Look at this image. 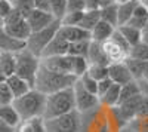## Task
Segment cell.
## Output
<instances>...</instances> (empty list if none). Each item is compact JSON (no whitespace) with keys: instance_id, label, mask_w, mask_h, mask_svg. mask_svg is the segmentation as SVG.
I'll use <instances>...</instances> for the list:
<instances>
[{"instance_id":"cell-1","label":"cell","mask_w":148,"mask_h":132,"mask_svg":"<svg viewBox=\"0 0 148 132\" xmlns=\"http://www.w3.org/2000/svg\"><path fill=\"white\" fill-rule=\"evenodd\" d=\"M76 82H77L76 76L56 73V71H52L46 68L43 64H40V68L37 71L36 83H34V89L43 92L45 95H51L67 88H73Z\"/></svg>"},{"instance_id":"cell-2","label":"cell","mask_w":148,"mask_h":132,"mask_svg":"<svg viewBox=\"0 0 148 132\" xmlns=\"http://www.w3.org/2000/svg\"><path fill=\"white\" fill-rule=\"evenodd\" d=\"M46 100H47V95L33 88L25 95L15 98L12 105L16 109L22 120L24 119H31V117H43L45 109H46Z\"/></svg>"},{"instance_id":"cell-3","label":"cell","mask_w":148,"mask_h":132,"mask_svg":"<svg viewBox=\"0 0 148 132\" xmlns=\"http://www.w3.org/2000/svg\"><path fill=\"white\" fill-rule=\"evenodd\" d=\"M76 110V100H74V89L67 88L59 92L47 95L46 100V109L43 117L46 119H55L59 116L68 114Z\"/></svg>"},{"instance_id":"cell-4","label":"cell","mask_w":148,"mask_h":132,"mask_svg":"<svg viewBox=\"0 0 148 132\" xmlns=\"http://www.w3.org/2000/svg\"><path fill=\"white\" fill-rule=\"evenodd\" d=\"M15 59H16L15 74H18L24 80H27L34 88L37 71H39L40 64H42V58L34 55L31 51L27 49V47H22V49L15 52Z\"/></svg>"},{"instance_id":"cell-5","label":"cell","mask_w":148,"mask_h":132,"mask_svg":"<svg viewBox=\"0 0 148 132\" xmlns=\"http://www.w3.org/2000/svg\"><path fill=\"white\" fill-rule=\"evenodd\" d=\"M59 28H61V21L59 19H55L49 27H46V28H43L40 31L31 33L28 40L25 42V47H27L28 51H31L34 55L42 58L43 51L46 49V46L52 42V39L56 36V33H58Z\"/></svg>"},{"instance_id":"cell-6","label":"cell","mask_w":148,"mask_h":132,"mask_svg":"<svg viewBox=\"0 0 148 132\" xmlns=\"http://www.w3.org/2000/svg\"><path fill=\"white\" fill-rule=\"evenodd\" d=\"M3 31L6 33V36H9L10 39L22 42V43H25L28 40V37L31 36V33H33L27 19L15 9L12 10L10 15L3 21Z\"/></svg>"},{"instance_id":"cell-7","label":"cell","mask_w":148,"mask_h":132,"mask_svg":"<svg viewBox=\"0 0 148 132\" xmlns=\"http://www.w3.org/2000/svg\"><path fill=\"white\" fill-rule=\"evenodd\" d=\"M46 132H82L80 113L77 110H74L64 116H59L55 119H47Z\"/></svg>"},{"instance_id":"cell-8","label":"cell","mask_w":148,"mask_h":132,"mask_svg":"<svg viewBox=\"0 0 148 132\" xmlns=\"http://www.w3.org/2000/svg\"><path fill=\"white\" fill-rule=\"evenodd\" d=\"M74 100H76V110L83 114V113H89V111H93L95 109H98L101 104V100L98 95L89 92L88 89H86L80 80L77 79V82L74 83Z\"/></svg>"},{"instance_id":"cell-9","label":"cell","mask_w":148,"mask_h":132,"mask_svg":"<svg viewBox=\"0 0 148 132\" xmlns=\"http://www.w3.org/2000/svg\"><path fill=\"white\" fill-rule=\"evenodd\" d=\"M56 18L51 14V12L46 10H40V9H34L31 14L27 16V22L31 28V31H40L46 27H49L51 24L55 21Z\"/></svg>"},{"instance_id":"cell-10","label":"cell","mask_w":148,"mask_h":132,"mask_svg":"<svg viewBox=\"0 0 148 132\" xmlns=\"http://www.w3.org/2000/svg\"><path fill=\"white\" fill-rule=\"evenodd\" d=\"M71 55H58V56H49L42 58V64L56 73L62 74H73L71 73Z\"/></svg>"},{"instance_id":"cell-11","label":"cell","mask_w":148,"mask_h":132,"mask_svg":"<svg viewBox=\"0 0 148 132\" xmlns=\"http://www.w3.org/2000/svg\"><path fill=\"white\" fill-rule=\"evenodd\" d=\"M58 36H61L68 43L80 42V40H92L90 33L79 25H62L61 24V28L58 30Z\"/></svg>"},{"instance_id":"cell-12","label":"cell","mask_w":148,"mask_h":132,"mask_svg":"<svg viewBox=\"0 0 148 132\" xmlns=\"http://www.w3.org/2000/svg\"><path fill=\"white\" fill-rule=\"evenodd\" d=\"M108 77L113 80V83L116 85H126V83L132 82L133 77L130 74L129 68L126 67L125 63H113L108 65Z\"/></svg>"},{"instance_id":"cell-13","label":"cell","mask_w":148,"mask_h":132,"mask_svg":"<svg viewBox=\"0 0 148 132\" xmlns=\"http://www.w3.org/2000/svg\"><path fill=\"white\" fill-rule=\"evenodd\" d=\"M15 67H16L15 52L2 51V54H0V83L6 82L9 76L15 74Z\"/></svg>"},{"instance_id":"cell-14","label":"cell","mask_w":148,"mask_h":132,"mask_svg":"<svg viewBox=\"0 0 148 132\" xmlns=\"http://www.w3.org/2000/svg\"><path fill=\"white\" fill-rule=\"evenodd\" d=\"M68 47L70 43L64 40L61 36H56L52 39V42L46 46V49L42 54V58H49V56H58V55H68Z\"/></svg>"},{"instance_id":"cell-15","label":"cell","mask_w":148,"mask_h":132,"mask_svg":"<svg viewBox=\"0 0 148 132\" xmlns=\"http://www.w3.org/2000/svg\"><path fill=\"white\" fill-rule=\"evenodd\" d=\"M88 61L89 64H96V65H110V59L104 51L102 43H98L90 40L89 52H88Z\"/></svg>"},{"instance_id":"cell-16","label":"cell","mask_w":148,"mask_h":132,"mask_svg":"<svg viewBox=\"0 0 148 132\" xmlns=\"http://www.w3.org/2000/svg\"><path fill=\"white\" fill-rule=\"evenodd\" d=\"M14 132H46V120L45 117L24 119L18 123Z\"/></svg>"},{"instance_id":"cell-17","label":"cell","mask_w":148,"mask_h":132,"mask_svg":"<svg viewBox=\"0 0 148 132\" xmlns=\"http://www.w3.org/2000/svg\"><path fill=\"white\" fill-rule=\"evenodd\" d=\"M114 31H116L114 25H111V24H108L105 21H99L96 24V27L90 31V39L93 42H98V43H104V42L111 39V36H113Z\"/></svg>"},{"instance_id":"cell-18","label":"cell","mask_w":148,"mask_h":132,"mask_svg":"<svg viewBox=\"0 0 148 132\" xmlns=\"http://www.w3.org/2000/svg\"><path fill=\"white\" fill-rule=\"evenodd\" d=\"M6 83L9 85L12 94H14L15 98H19L22 97V95H25L28 91L33 89V86L30 85V83L27 80H24L22 77H19L18 74H12L6 79Z\"/></svg>"},{"instance_id":"cell-19","label":"cell","mask_w":148,"mask_h":132,"mask_svg":"<svg viewBox=\"0 0 148 132\" xmlns=\"http://www.w3.org/2000/svg\"><path fill=\"white\" fill-rule=\"evenodd\" d=\"M138 0H127V2H121L119 3V25H126L133 16V12L138 6Z\"/></svg>"},{"instance_id":"cell-20","label":"cell","mask_w":148,"mask_h":132,"mask_svg":"<svg viewBox=\"0 0 148 132\" xmlns=\"http://www.w3.org/2000/svg\"><path fill=\"white\" fill-rule=\"evenodd\" d=\"M0 119H2L6 125H9L10 128H14V129L22 120L21 116L16 111V109L12 104H9V105H0Z\"/></svg>"},{"instance_id":"cell-21","label":"cell","mask_w":148,"mask_h":132,"mask_svg":"<svg viewBox=\"0 0 148 132\" xmlns=\"http://www.w3.org/2000/svg\"><path fill=\"white\" fill-rule=\"evenodd\" d=\"M102 46H104V51H105V54H107V56H108L111 64H113V63H123L126 59V56H127V54L123 49H120V47L113 40L104 42Z\"/></svg>"},{"instance_id":"cell-22","label":"cell","mask_w":148,"mask_h":132,"mask_svg":"<svg viewBox=\"0 0 148 132\" xmlns=\"http://www.w3.org/2000/svg\"><path fill=\"white\" fill-rule=\"evenodd\" d=\"M99 12H101V21H105L117 28L119 25V3L117 2L104 5L99 9Z\"/></svg>"},{"instance_id":"cell-23","label":"cell","mask_w":148,"mask_h":132,"mask_svg":"<svg viewBox=\"0 0 148 132\" xmlns=\"http://www.w3.org/2000/svg\"><path fill=\"white\" fill-rule=\"evenodd\" d=\"M120 91H121V86L113 83V86H111V88L102 95V97H101V104L110 107V109H114V107H117V105H119V101H120Z\"/></svg>"},{"instance_id":"cell-24","label":"cell","mask_w":148,"mask_h":132,"mask_svg":"<svg viewBox=\"0 0 148 132\" xmlns=\"http://www.w3.org/2000/svg\"><path fill=\"white\" fill-rule=\"evenodd\" d=\"M147 22H148V9L138 3L136 9H135V12H133L132 19L129 21V25H132L135 28H139V30H144Z\"/></svg>"},{"instance_id":"cell-25","label":"cell","mask_w":148,"mask_h":132,"mask_svg":"<svg viewBox=\"0 0 148 132\" xmlns=\"http://www.w3.org/2000/svg\"><path fill=\"white\" fill-rule=\"evenodd\" d=\"M117 30L123 34V37H125L130 46H135V45H138L142 39V30L139 28H135L132 25H129V24H126V25H120L117 27Z\"/></svg>"},{"instance_id":"cell-26","label":"cell","mask_w":148,"mask_h":132,"mask_svg":"<svg viewBox=\"0 0 148 132\" xmlns=\"http://www.w3.org/2000/svg\"><path fill=\"white\" fill-rule=\"evenodd\" d=\"M99 21H101V12H99V9H98V10H84L83 19H82L79 27H82L86 31L90 33L96 27V24L99 22Z\"/></svg>"},{"instance_id":"cell-27","label":"cell","mask_w":148,"mask_h":132,"mask_svg":"<svg viewBox=\"0 0 148 132\" xmlns=\"http://www.w3.org/2000/svg\"><path fill=\"white\" fill-rule=\"evenodd\" d=\"M139 94H142V91H141V88L138 85V82L136 80H132V82H129V83H126V85L121 86L119 104L125 102V101H127V100H130L133 97H136V95H139Z\"/></svg>"},{"instance_id":"cell-28","label":"cell","mask_w":148,"mask_h":132,"mask_svg":"<svg viewBox=\"0 0 148 132\" xmlns=\"http://www.w3.org/2000/svg\"><path fill=\"white\" fill-rule=\"evenodd\" d=\"M71 73L73 76H76L77 79H80L83 74L88 73V68H89V61L88 58H83V56H71Z\"/></svg>"},{"instance_id":"cell-29","label":"cell","mask_w":148,"mask_h":132,"mask_svg":"<svg viewBox=\"0 0 148 132\" xmlns=\"http://www.w3.org/2000/svg\"><path fill=\"white\" fill-rule=\"evenodd\" d=\"M123 63H125L126 67L129 68L133 80L142 79V76H144V68H145V63H144V61H138V59H133V58H130V56H126V59H125Z\"/></svg>"},{"instance_id":"cell-30","label":"cell","mask_w":148,"mask_h":132,"mask_svg":"<svg viewBox=\"0 0 148 132\" xmlns=\"http://www.w3.org/2000/svg\"><path fill=\"white\" fill-rule=\"evenodd\" d=\"M89 46H90V40H80V42L70 43L68 55H71V56H83V58H88Z\"/></svg>"},{"instance_id":"cell-31","label":"cell","mask_w":148,"mask_h":132,"mask_svg":"<svg viewBox=\"0 0 148 132\" xmlns=\"http://www.w3.org/2000/svg\"><path fill=\"white\" fill-rule=\"evenodd\" d=\"M127 56H130L133 59H138V61L147 63L148 61V45H145L144 42H139L138 45L132 46Z\"/></svg>"},{"instance_id":"cell-32","label":"cell","mask_w":148,"mask_h":132,"mask_svg":"<svg viewBox=\"0 0 148 132\" xmlns=\"http://www.w3.org/2000/svg\"><path fill=\"white\" fill-rule=\"evenodd\" d=\"M12 5H14V9L18 10L25 19H27V16L31 14V12L36 9L34 0H12Z\"/></svg>"},{"instance_id":"cell-33","label":"cell","mask_w":148,"mask_h":132,"mask_svg":"<svg viewBox=\"0 0 148 132\" xmlns=\"http://www.w3.org/2000/svg\"><path fill=\"white\" fill-rule=\"evenodd\" d=\"M51 14L56 19H62L67 14V0H51Z\"/></svg>"},{"instance_id":"cell-34","label":"cell","mask_w":148,"mask_h":132,"mask_svg":"<svg viewBox=\"0 0 148 132\" xmlns=\"http://www.w3.org/2000/svg\"><path fill=\"white\" fill-rule=\"evenodd\" d=\"M88 74L93 77L95 80H104L108 77V65H96V64H89Z\"/></svg>"},{"instance_id":"cell-35","label":"cell","mask_w":148,"mask_h":132,"mask_svg":"<svg viewBox=\"0 0 148 132\" xmlns=\"http://www.w3.org/2000/svg\"><path fill=\"white\" fill-rule=\"evenodd\" d=\"M15 100L14 94H12L10 88L6 82H2L0 83V105H9L12 104Z\"/></svg>"},{"instance_id":"cell-36","label":"cell","mask_w":148,"mask_h":132,"mask_svg":"<svg viewBox=\"0 0 148 132\" xmlns=\"http://www.w3.org/2000/svg\"><path fill=\"white\" fill-rule=\"evenodd\" d=\"M84 12H67L64 18L61 19L62 25H80Z\"/></svg>"},{"instance_id":"cell-37","label":"cell","mask_w":148,"mask_h":132,"mask_svg":"<svg viewBox=\"0 0 148 132\" xmlns=\"http://www.w3.org/2000/svg\"><path fill=\"white\" fill-rule=\"evenodd\" d=\"M110 40H113V42H114V43H116V45L120 47V49H123V51H125V52L129 55V52H130V47H132V46L129 45V42H127L125 37H123V34H121L117 28H116V31L113 33V36H111V39H110Z\"/></svg>"},{"instance_id":"cell-38","label":"cell","mask_w":148,"mask_h":132,"mask_svg":"<svg viewBox=\"0 0 148 132\" xmlns=\"http://www.w3.org/2000/svg\"><path fill=\"white\" fill-rule=\"evenodd\" d=\"M79 80H80V83H82V85H83L86 89H88L89 92H92V94L98 95V80H95L93 77H90L88 73L83 74Z\"/></svg>"},{"instance_id":"cell-39","label":"cell","mask_w":148,"mask_h":132,"mask_svg":"<svg viewBox=\"0 0 148 132\" xmlns=\"http://www.w3.org/2000/svg\"><path fill=\"white\" fill-rule=\"evenodd\" d=\"M86 2L84 0H67V12H84Z\"/></svg>"},{"instance_id":"cell-40","label":"cell","mask_w":148,"mask_h":132,"mask_svg":"<svg viewBox=\"0 0 148 132\" xmlns=\"http://www.w3.org/2000/svg\"><path fill=\"white\" fill-rule=\"evenodd\" d=\"M12 10H14L12 0H0V19L5 21L10 15Z\"/></svg>"},{"instance_id":"cell-41","label":"cell","mask_w":148,"mask_h":132,"mask_svg":"<svg viewBox=\"0 0 148 132\" xmlns=\"http://www.w3.org/2000/svg\"><path fill=\"white\" fill-rule=\"evenodd\" d=\"M136 119H148V97H142L141 104L136 111Z\"/></svg>"},{"instance_id":"cell-42","label":"cell","mask_w":148,"mask_h":132,"mask_svg":"<svg viewBox=\"0 0 148 132\" xmlns=\"http://www.w3.org/2000/svg\"><path fill=\"white\" fill-rule=\"evenodd\" d=\"M111 86H113V80H111L110 77L98 82V97H99V100H101V97H102V95H104Z\"/></svg>"},{"instance_id":"cell-43","label":"cell","mask_w":148,"mask_h":132,"mask_svg":"<svg viewBox=\"0 0 148 132\" xmlns=\"http://www.w3.org/2000/svg\"><path fill=\"white\" fill-rule=\"evenodd\" d=\"M34 6L36 9L51 12V0H34Z\"/></svg>"},{"instance_id":"cell-44","label":"cell","mask_w":148,"mask_h":132,"mask_svg":"<svg viewBox=\"0 0 148 132\" xmlns=\"http://www.w3.org/2000/svg\"><path fill=\"white\" fill-rule=\"evenodd\" d=\"M86 2V10H98L102 8L101 0H84Z\"/></svg>"},{"instance_id":"cell-45","label":"cell","mask_w":148,"mask_h":132,"mask_svg":"<svg viewBox=\"0 0 148 132\" xmlns=\"http://www.w3.org/2000/svg\"><path fill=\"white\" fill-rule=\"evenodd\" d=\"M15 129L14 128H10L9 125H6L2 119H0V132H14Z\"/></svg>"},{"instance_id":"cell-46","label":"cell","mask_w":148,"mask_h":132,"mask_svg":"<svg viewBox=\"0 0 148 132\" xmlns=\"http://www.w3.org/2000/svg\"><path fill=\"white\" fill-rule=\"evenodd\" d=\"M141 42L148 45V30H142V39H141Z\"/></svg>"},{"instance_id":"cell-47","label":"cell","mask_w":148,"mask_h":132,"mask_svg":"<svg viewBox=\"0 0 148 132\" xmlns=\"http://www.w3.org/2000/svg\"><path fill=\"white\" fill-rule=\"evenodd\" d=\"M142 79L148 83V61L145 63V68H144V76H142Z\"/></svg>"},{"instance_id":"cell-48","label":"cell","mask_w":148,"mask_h":132,"mask_svg":"<svg viewBox=\"0 0 148 132\" xmlns=\"http://www.w3.org/2000/svg\"><path fill=\"white\" fill-rule=\"evenodd\" d=\"M101 2H102V6H104V5H108V3H116L117 0H101ZM117 3H119V2H117Z\"/></svg>"},{"instance_id":"cell-49","label":"cell","mask_w":148,"mask_h":132,"mask_svg":"<svg viewBox=\"0 0 148 132\" xmlns=\"http://www.w3.org/2000/svg\"><path fill=\"white\" fill-rule=\"evenodd\" d=\"M138 2H139V5H142V6H145L148 9V0H138Z\"/></svg>"},{"instance_id":"cell-50","label":"cell","mask_w":148,"mask_h":132,"mask_svg":"<svg viewBox=\"0 0 148 132\" xmlns=\"http://www.w3.org/2000/svg\"><path fill=\"white\" fill-rule=\"evenodd\" d=\"M117 2H119V3H121V2H127V0H117Z\"/></svg>"},{"instance_id":"cell-51","label":"cell","mask_w":148,"mask_h":132,"mask_svg":"<svg viewBox=\"0 0 148 132\" xmlns=\"http://www.w3.org/2000/svg\"><path fill=\"white\" fill-rule=\"evenodd\" d=\"M144 30H148V22H147V25H145V28Z\"/></svg>"},{"instance_id":"cell-52","label":"cell","mask_w":148,"mask_h":132,"mask_svg":"<svg viewBox=\"0 0 148 132\" xmlns=\"http://www.w3.org/2000/svg\"><path fill=\"white\" fill-rule=\"evenodd\" d=\"M2 51H5V49H2V47H0V54H2Z\"/></svg>"}]
</instances>
